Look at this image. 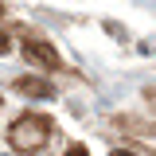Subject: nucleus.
I'll return each instance as SVG.
<instances>
[{
	"mask_svg": "<svg viewBox=\"0 0 156 156\" xmlns=\"http://www.w3.org/2000/svg\"><path fill=\"white\" fill-rule=\"evenodd\" d=\"M51 140V117L43 113H23L12 121V129H8V144L16 148V152H39L43 144Z\"/></svg>",
	"mask_w": 156,
	"mask_h": 156,
	"instance_id": "nucleus-1",
	"label": "nucleus"
},
{
	"mask_svg": "<svg viewBox=\"0 0 156 156\" xmlns=\"http://www.w3.org/2000/svg\"><path fill=\"white\" fill-rule=\"evenodd\" d=\"M23 58H27L31 66H43V70H58V66H62V55H58L47 39H27V43H23Z\"/></svg>",
	"mask_w": 156,
	"mask_h": 156,
	"instance_id": "nucleus-2",
	"label": "nucleus"
},
{
	"mask_svg": "<svg viewBox=\"0 0 156 156\" xmlns=\"http://www.w3.org/2000/svg\"><path fill=\"white\" fill-rule=\"evenodd\" d=\"M16 90H20V94H27V98H55V86H51L47 78H20Z\"/></svg>",
	"mask_w": 156,
	"mask_h": 156,
	"instance_id": "nucleus-3",
	"label": "nucleus"
},
{
	"mask_svg": "<svg viewBox=\"0 0 156 156\" xmlns=\"http://www.w3.org/2000/svg\"><path fill=\"white\" fill-rule=\"evenodd\" d=\"M8 51H12V35H4V31H0V55H8Z\"/></svg>",
	"mask_w": 156,
	"mask_h": 156,
	"instance_id": "nucleus-4",
	"label": "nucleus"
},
{
	"mask_svg": "<svg viewBox=\"0 0 156 156\" xmlns=\"http://www.w3.org/2000/svg\"><path fill=\"white\" fill-rule=\"evenodd\" d=\"M66 156H90V152H86L82 144H70V148H66Z\"/></svg>",
	"mask_w": 156,
	"mask_h": 156,
	"instance_id": "nucleus-5",
	"label": "nucleus"
},
{
	"mask_svg": "<svg viewBox=\"0 0 156 156\" xmlns=\"http://www.w3.org/2000/svg\"><path fill=\"white\" fill-rule=\"evenodd\" d=\"M109 156H133V152H125V148H117V152H109Z\"/></svg>",
	"mask_w": 156,
	"mask_h": 156,
	"instance_id": "nucleus-6",
	"label": "nucleus"
},
{
	"mask_svg": "<svg viewBox=\"0 0 156 156\" xmlns=\"http://www.w3.org/2000/svg\"><path fill=\"white\" fill-rule=\"evenodd\" d=\"M0 12H4V4H0Z\"/></svg>",
	"mask_w": 156,
	"mask_h": 156,
	"instance_id": "nucleus-7",
	"label": "nucleus"
}]
</instances>
